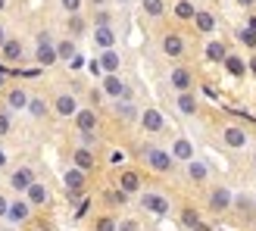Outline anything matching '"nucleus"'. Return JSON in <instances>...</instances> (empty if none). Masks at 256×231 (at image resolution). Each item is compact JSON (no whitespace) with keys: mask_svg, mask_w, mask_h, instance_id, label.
<instances>
[{"mask_svg":"<svg viewBox=\"0 0 256 231\" xmlns=\"http://www.w3.org/2000/svg\"><path fill=\"white\" fill-rule=\"evenodd\" d=\"M140 160H144V166L150 172H156V175H169L175 172V160H172V153L169 150H162L156 144H147V147H140Z\"/></svg>","mask_w":256,"mask_h":231,"instance_id":"1","label":"nucleus"},{"mask_svg":"<svg viewBox=\"0 0 256 231\" xmlns=\"http://www.w3.org/2000/svg\"><path fill=\"white\" fill-rule=\"evenodd\" d=\"M34 62L41 69H50V66H56V41H54V34L50 32H38L34 38Z\"/></svg>","mask_w":256,"mask_h":231,"instance_id":"2","label":"nucleus"},{"mask_svg":"<svg viewBox=\"0 0 256 231\" xmlns=\"http://www.w3.org/2000/svg\"><path fill=\"white\" fill-rule=\"evenodd\" d=\"M32 216H34L32 203L25 200L22 194H16V197L10 200V206H6V216H4V219L12 222V225H28V222H32Z\"/></svg>","mask_w":256,"mask_h":231,"instance_id":"3","label":"nucleus"},{"mask_svg":"<svg viewBox=\"0 0 256 231\" xmlns=\"http://www.w3.org/2000/svg\"><path fill=\"white\" fill-rule=\"evenodd\" d=\"M62 184H66L69 200H82L84 190H88V175L82 169H75V166H69V169L62 172Z\"/></svg>","mask_w":256,"mask_h":231,"instance_id":"4","label":"nucleus"},{"mask_svg":"<svg viewBox=\"0 0 256 231\" xmlns=\"http://www.w3.org/2000/svg\"><path fill=\"white\" fill-rule=\"evenodd\" d=\"M100 94L110 97V100H132V88H128L119 75H104V82H100Z\"/></svg>","mask_w":256,"mask_h":231,"instance_id":"5","label":"nucleus"},{"mask_svg":"<svg viewBox=\"0 0 256 231\" xmlns=\"http://www.w3.org/2000/svg\"><path fill=\"white\" fill-rule=\"evenodd\" d=\"M232 200H234V190L232 188H212L210 190V197H206V206L216 212V216H222V212H228L232 210Z\"/></svg>","mask_w":256,"mask_h":231,"instance_id":"6","label":"nucleus"},{"mask_svg":"<svg viewBox=\"0 0 256 231\" xmlns=\"http://www.w3.org/2000/svg\"><path fill=\"white\" fill-rule=\"evenodd\" d=\"M140 210H147L150 216H169L172 203L162 194H156V190H144V194H140Z\"/></svg>","mask_w":256,"mask_h":231,"instance_id":"7","label":"nucleus"},{"mask_svg":"<svg viewBox=\"0 0 256 231\" xmlns=\"http://www.w3.org/2000/svg\"><path fill=\"white\" fill-rule=\"evenodd\" d=\"M160 44H162V54L169 56V60H182L184 50H188V41H184L182 32H166Z\"/></svg>","mask_w":256,"mask_h":231,"instance_id":"8","label":"nucleus"},{"mask_svg":"<svg viewBox=\"0 0 256 231\" xmlns=\"http://www.w3.org/2000/svg\"><path fill=\"white\" fill-rule=\"evenodd\" d=\"M50 110H54L60 119H72V116L78 112V100H75L72 91H60V94L54 97V104H50Z\"/></svg>","mask_w":256,"mask_h":231,"instance_id":"9","label":"nucleus"},{"mask_svg":"<svg viewBox=\"0 0 256 231\" xmlns=\"http://www.w3.org/2000/svg\"><path fill=\"white\" fill-rule=\"evenodd\" d=\"M32 182H34V169H32V166H16V169L10 172V190H12V194H25Z\"/></svg>","mask_w":256,"mask_h":231,"instance_id":"10","label":"nucleus"},{"mask_svg":"<svg viewBox=\"0 0 256 231\" xmlns=\"http://www.w3.org/2000/svg\"><path fill=\"white\" fill-rule=\"evenodd\" d=\"M219 140L225 147H232V150H240V147H247V128H240V125H225L222 132H219Z\"/></svg>","mask_w":256,"mask_h":231,"instance_id":"11","label":"nucleus"},{"mask_svg":"<svg viewBox=\"0 0 256 231\" xmlns=\"http://www.w3.org/2000/svg\"><path fill=\"white\" fill-rule=\"evenodd\" d=\"M22 197L32 203V210H47V206H50V190H47V184L38 182V178L28 184V190H25Z\"/></svg>","mask_w":256,"mask_h":231,"instance_id":"12","label":"nucleus"},{"mask_svg":"<svg viewBox=\"0 0 256 231\" xmlns=\"http://www.w3.org/2000/svg\"><path fill=\"white\" fill-rule=\"evenodd\" d=\"M72 166H75V169H82L84 175H91L94 169H97V153L91 150V147H75L72 150Z\"/></svg>","mask_w":256,"mask_h":231,"instance_id":"13","label":"nucleus"},{"mask_svg":"<svg viewBox=\"0 0 256 231\" xmlns=\"http://www.w3.org/2000/svg\"><path fill=\"white\" fill-rule=\"evenodd\" d=\"M122 194H128V197H134L140 188H144V178H140V172L138 169H122L119 172V184H116Z\"/></svg>","mask_w":256,"mask_h":231,"instance_id":"14","label":"nucleus"},{"mask_svg":"<svg viewBox=\"0 0 256 231\" xmlns=\"http://www.w3.org/2000/svg\"><path fill=\"white\" fill-rule=\"evenodd\" d=\"M169 84L175 88L178 94H182V91H194V72H190L188 66H172V72H169Z\"/></svg>","mask_w":256,"mask_h":231,"instance_id":"15","label":"nucleus"},{"mask_svg":"<svg viewBox=\"0 0 256 231\" xmlns=\"http://www.w3.org/2000/svg\"><path fill=\"white\" fill-rule=\"evenodd\" d=\"M72 122H75V128H78V134L82 132H97L100 128V116H97V110H91V106H78V112L72 116Z\"/></svg>","mask_w":256,"mask_h":231,"instance_id":"16","label":"nucleus"},{"mask_svg":"<svg viewBox=\"0 0 256 231\" xmlns=\"http://www.w3.org/2000/svg\"><path fill=\"white\" fill-rule=\"evenodd\" d=\"M138 122H140V128H144L147 134H160L162 128H166V116H162L160 110L150 106V110H140V119H138Z\"/></svg>","mask_w":256,"mask_h":231,"instance_id":"17","label":"nucleus"},{"mask_svg":"<svg viewBox=\"0 0 256 231\" xmlns=\"http://www.w3.org/2000/svg\"><path fill=\"white\" fill-rule=\"evenodd\" d=\"M28 97H32V94L25 91V88L16 84V88H10V91L4 94V106H6L10 112H22L25 106H28Z\"/></svg>","mask_w":256,"mask_h":231,"instance_id":"18","label":"nucleus"},{"mask_svg":"<svg viewBox=\"0 0 256 231\" xmlns=\"http://www.w3.org/2000/svg\"><path fill=\"white\" fill-rule=\"evenodd\" d=\"M25 56V44H22V38H6L4 47H0V60L4 62H19Z\"/></svg>","mask_w":256,"mask_h":231,"instance_id":"19","label":"nucleus"},{"mask_svg":"<svg viewBox=\"0 0 256 231\" xmlns=\"http://www.w3.org/2000/svg\"><path fill=\"white\" fill-rule=\"evenodd\" d=\"M97 66L104 75H119V66H122V56L116 54V47L112 50H100V56H97Z\"/></svg>","mask_w":256,"mask_h":231,"instance_id":"20","label":"nucleus"},{"mask_svg":"<svg viewBox=\"0 0 256 231\" xmlns=\"http://www.w3.org/2000/svg\"><path fill=\"white\" fill-rule=\"evenodd\" d=\"M232 210L240 216V219H247V222H253V219H256V200H253V197H247V194H234Z\"/></svg>","mask_w":256,"mask_h":231,"instance_id":"21","label":"nucleus"},{"mask_svg":"<svg viewBox=\"0 0 256 231\" xmlns=\"http://www.w3.org/2000/svg\"><path fill=\"white\" fill-rule=\"evenodd\" d=\"M112 112H116L119 122H138L140 119V110L132 104V100H112Z\"/></svg>","mask_w":256,"mask_h":231,"instance_id":"22","label":"nucleus"},{"mask_svg":"<svg viewBox=\"0 0 256 231\" xmlns=\"http://www.w3.org/2000/svg\"><path fill=\"white\" fill-rule=\"evenodd\" d=\"M169 153H172L175 162H190V160H194V144H190L188 138H175Z\"/></svg>","mask_w":256,"mask_h":231,"instance_id":"23","label":"nucleus"},{"mask_svg":"<svg viewBox=\"0 0 256 231\" xmlns=\"http://www.w3.org/2000/svg\"><path fill=\"white\" fill-rule=\"evenodd\" d=\"M116 28H112V25H104V28H94V44L100 47V50H112L116 47Z\"/></svg>","mask_w":256,"mask_h":231,"instance_id":"24","label":"nucleus"},{"mask_svg":"<svg viewBox=\"0 0 256 231\" xmlns=\"http://www.w3.org/2000/svg\"><path fill=\"white\" fill-rule=\"evenodd\" d=\"M190 22H194V28H197L200 34H212V32H216V16H212L210 10H197V16L190 19Z\"/></svg>","mask_w":256,"mask_h":231,"instance_id":"25","label":"nucleus"},{"mask_svg":"<svg viewBox=\"0 0 256 231\" xmlns=\"http://www.w3.org/2000/svg\"><path fill=\"white\" fill-rule=\"evenodd\" d=\"M184 169H188V178L194 184H203L210 178V169H206V162H200V160H190V162H184Z\"/></svg>","mask_w":256,"mask_h":231,"instance_id":"26","label":"nucleus"},{"mask_svg":"<svg viewBox=\"0 0 256 231\" xmlns=\"http://www.w3.org/2000/svg\"><path fill=\"white\" fill-rule=\"evenodd\" d=\"M222 66H225V72L232 75V78H244V75H247V62L240 60V56H234V54H228L222 60Z\"/></svg>","mask_w":256,"mask_h":231,"instance_id":"27","label":"nucleus"},{"mask_svg":"<svg viewBox=\"0 0 256 231\" xmlns=\"http://www.w3.org/2000/svg\"><path fill=\"white\" fill-rule=\"evenodd\" d=\"M175 104H178V112L182 116H197V94L194 91H182Z\"/></svg>","mask_w":256,"mask_h":231,"instance_id":"28","label":"nucleus"},{"mask_svg":"<svg viewBox=\"0 0 256 231\" xmlns=\"http://www.w3.org/2000/svg\"><path fill=\"white\" fill-rule=\"evenodd\" d=\"M25 112L32 116V119H47L50 116V104L44 97H28V106H25Z\"/></svg>","mask_w":256,"mask_h":231,"instance_id":"29","label":"nucleus"},{"mask_svg":"<svg viewBox=\"0 0 256 231\" xmlns=\"http://www.w3.org/2000/svg\"><path fill=\"white\" fill-rule=\"evenodd\" d=\"M206 60L210 62H216V66H222V60L228 56V47H225V41H206Z\"/></svg>","mask_w":256,"mask_h":231,"instance_id":"30","label":"nucleus"},{"mask_svg":"<svg viewBox=\"0 0 256 231\" xmlns=\"http://www.w3.org/2000/svg\"><path fill=\"white\" fill-rule=\"evenodd\" d=\"M140 10H144L147 19H162L166 16V0H140Z\"/></svg>","mask_w":256,"mask_h":231,"instance_id":"31","label":"nucleus"},{"mask_svg":"<svg viewBox=\"0 0 256 231\" xmlns=\"http://www.w3.org/2000/svg\"><path fill=\"white\" fill-rule=\"evenodd\" d=\"M172 12H175V19H178V22H190V19L197 16V6L190 4V0H178V4L172 6Z\"/></svg>","mask_w":256,"mask_h":231,"instance_id":"32","label":"nucleus"},{"mask_svg":"<svg viewBox=\"0 0 256 231\" xmlns=\"http://www.w3.org/2000/svg\"><path fill=\"white\" fill-rule=\"evenodd\" d=\"M75 54H78V47H75V38H62V41H56V60L69 62Z\"/></svg>","mask_w":256,"mask_h":231,"instance_id":"33","label":"nucleus"},{"mask_svg":"<svg viewBox=\"0 0 256 231\" xmlns=\"http://www.w3.org/2000/svg\"><path fill=\"white\" fill-rule=\"evenodd\" d=\"M104 203L106 206H122V203H128V194H122L119 188H106L104 190Z\"/></svg>","mask_w":256,"mask_h":231,"instance_id":"34","label":"nucleus"},{"mask_svg":"<svg viewBox=\"0 0 256 231\" xmlns=\"http://www.w3.org/2000/svg\"><path fill=\"white\" fill-rule=\"evenodd\" d=\"M116 225H119V219L112 212H104L94 219V231H116Z\"/></svg>","mask_w":256,"mask_h":231,"instance_id":"35","label":"nucleus"},{"mask_svg":"<svg viewBox=\"0 0 256 231\" xmlns=\"http://www.w3.org/2000/svg\"><path fill=\"white\" fill-rule=\"evenodd\" d=\"M200 222H203V219H200V212H197L194 206H184V210H182V225H184V228H190V231H194Z\"/></svg>","mask_w":256,"mask_h":231,"instance_id":"36","label":"nucleus"},{"mask_svg":"<svg viewBox=\"0 0 256 231\" xmlns=\"http://www.w3.org/2000/svg\"><path fill=\"white\" fill-rule=\"evenodd\" d=\"M12 132V112L6 106H0V138H6Z\"/></svg>","mask_w":256,"mask_h":231,"instance_id":"37","label":"nucleus"},{"mask_svg":"<svg viewBox=\"0 0 256 231\" xmlns=\"http://www.w3.org/2000/svg\"><path fill=\"white\" fill-rule=\"evenodd\" d=\"M104 25H112V12L106 6H100L94 10V28H104Z\"/></svg>","mask_w":256,"mask_h":231,"instance_id":"38","label":"nucleus"},{"mask_svg":"<svg viewBox=\"0 0 256 231\" xmlns=\"http://www.w3.org/2000/svg\"><path fill=\"white\" fill-rule=\"evenodd\" d=\"M84 28H88V25H84V19L78 16V12H75V16H69V34H72V38L84 34Z\"/></svg>","mask_w":256,"mask_h":231,"instance_id":"39","label":"nucleus"},{"mask_svg":"<svg viewBox=\"0 0 256 231\" xmlns=\"http://www.w3.org/2000/svg\"><path fill=\"white\" fill-rule=\"evenodd\" d=\"M78 140H82V147H91V150H94V147L100 144L97 132H82V134H78Z\"/></svg>","mask_w":256,"mask_h":231,"instance_id":"40","label":"nucleus"},{"mask_svg":"<svg viewBox=\"0 0 256 231\" xmlns=\"http://www.w3.org/2000/svg\"><path fill=\"white\" fill-rule=\"evenodd\" d=\"M82 4L84 0H60V6L69 12V16H75V12H82Z\"/></svg>","mask_w":256,"mask_h":231,"instance_id":"41","label":"nucleus"},{"mask_svg":"<svg viewBox=\"0 0 256 231\" xmlns=\"http://www.w3.org/2000/svg\"><path fill=\"white\" fill-rule=\"evenodd\" d=\"M238 41H240V44H247V47H256V32L240 28V32H238Z\"/></svg>","mask_w":256,"mask_h":231,"instance_id":"42","label":"nucleus"},{"mask_svg":"<svg viewBox=\"0 0 256 231\" xmlns=\"http://www.w3.org/2000/svg\"><path fill=\"white\" fill-rule=\"evenodd\" d=\"M116 231H140V222H138V219H122V222L116 225Z\"/></svg>","mask_w":256,"mask_h":231,"instance_id":"43","label":"nucleus"},{"mask_svg":"<svg viewBox=\"0 0 256 231\" xmlns=\"http://www.w3.org/2000/svg\"><path fill=\"white\" fill-rule=\"evenodd\" d=\"M88 210H91V200H84V197H82V203H78V212H75V219H84V216H88Z\"/></svg>","mask_w":256,"mask_h":231,"instance_id":"44","label":"nucleus"},{"mask_svg":"<svg viewBox=\"0 0 256 231\" xmlns=\"http://www.w3.org/2000/svg\"><path fill=\"white\" fill-rule=\"evenodd\" d=\"M6 206H10V197L4 194V190H0V219H4V216H6Z\"/></svg>","mask_w":256,"mask_h":231,"instance_id":"45","label":"nucleus"},{"mask_svg":"<svg viewBox=\"0 0 256 231\" xmlns=\"http://www.w3.org/2000/svg\"><path fill=\"white\" fill-rule=\"evenodd\" d=\"M69 66H72V69H82V66H84V60H82V54H75V56L69 60Z\"/></svg>","mask_w":256,"mask_h":231,"instance_id":"46","label":"nucleus"},{"mask_svg":"<svg viewBox=\"0 0 256 231\" xmlns=\"http://www.w3.org/2000/svg\"><path fill=\"white\" fill-rule=\"evenodd\" d=\"M238 6H244V10H250V6H256V0H234Z\"/></svg>","mask_w":256,"mask_h":231,"instance_id":"47","label":"nucleus"},{"mask_svg":"<svg viewBox=\"0 0 256 231\" xmlns=\"http://www.w3.org/2000/svg\"><path fill=\"white\" fill-rule=\"evenodd\" d=\"M88 4H91L94 10H100V6H106V4H110V0H88Z\"/></svg>","mask_w":256,"mask_h":231,"instance_id":"48","label":"nucleus"},{"mask_svg":"<svg viewBox=\"0 0 256 231\" xmlns=\"http://www.w3.org/2000/svg\"><path fill=\"white\" fill-rule=\"evenodd\" d=\"M247 72H250V75H253V78H256V56H253V60L247 62Z\"/></svg>","mask_w":256,"mask_h":231,"instance_id":"49","label":"nucleus"},{"mask_svg":"<svg viewBox=\"0 0 256 231\" xmlns=\"http://www.w3.org/2000/svg\"><path fill=\"white\" fill-rule=\"evenodd\" d=\"M6 38H10V34H6V28H4V22H0V47H4V41H6Z\"/></svg>","mask_w":256,"mask_h":231,"instance_id":"50","label":"nucleus"},{"mask_svg":"<svg viewBox=\"0 0 256 231\" xmlns=\"http://www.w3.org/2000/svg\"><path fill=\"white\" fill-rule=\"evenodd\" d=\"M32 231H54V228H50V225H47V222H41V225H34V228H32Z\"/></svg>","mask_w":256,"mask_h":231,"instance_id":"51","label":"nucleus"},{"mask_svg":"<svg viewBox=\"0 0 256 231\" xmlns=\"http://www.w3.org/2000/svg\"><path fill=\"white\" fill-rule=\"evenodd\" d=\"M247 28H250V32H256V16H250V19H247Z\"/></svg>","mask_w":256,"mask_h":231,"instance_id":"52","label":"nucleus"},{"mask_svg":"<svg viewBox=\"0 0 256 231\" xmlns=\"http://www.w3.org/2000/svg\"><path fill=\"white\" fill-rule=\"evenodd\" d=\"M194 231H212V228H210V225H206V222H200V225H197V228H194Z\"/></svg>","mask_w":256,"mask_h":231,"instance_id":"53","label":"nucleus"},{"mask_svg":"<svg viewBox=\"0 0 256 231\" xmlns=\"http://www.w3.org/2000/svg\"><path fill=\"white\" fill-rule=\"evenodd\" d=\"M4 166H6V153L0 150V169H4Z\"/></svg>","mask_w":256,"mask_h":231,"instance_id":"54","label":"nucleus"},{"mask_svg":"<svg viewBox=\"0 0 256 231\" xmlns=\"http://www.w3.org/2000/svg\"><path fill=\"white\" fill-rule=\"evenodd\" d=\"M6 10V0H0V12H4Z\"/></svg>","mask_w":256,"mask_h":231,"instance_id":"55","label":"nucleus"},{"mask_svg":"<svg viewBox=\"0 0 256 231\" xmlns=\"http://www.w3.org/2000/svg\"><path fill=\"white\" fill-rule=\"evenodd\" d=\"M253 169H256V153H253Z\"/></svg>","mask_w":256,"mask_h":231,"instance_id":"56","label":"nucleus"},{"mask_svg":"<svg viewBox=\"0 0 256 231\" xmlns=\"http://www.w3.org/2000/svg\"><path fill=\"white\" fill-rule=\"evenodd\" d=\"M119 4H128V0H119Z\"/></svg>","mask_w":256,"mask_h":231,"instance_id":"57","label":"nucleus"},{"mask_svg":"<svg viewBox=\"0 0 256 231\" xmlns=\"http://www.w3.org/2000/svg\"><path fill=\"white\" fill-rule=\"evenodd\" d=\"M253 200H256V194H253Z\"/></svg>","mask_w":256,"mask_h":231,"instance_id":"58","label":"nucleus"}]
</instances>
